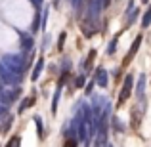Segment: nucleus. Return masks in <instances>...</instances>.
Returning <instances> with one entry per match:
<instances>
[{
  "mask_svg": "<svg viewBox=\"0 0 151 147\" xmlns=\"http://www.w3.org/2000/svg\"><path fill=\"white\" fill-rule=\"evenodd\" d=\"M140 40H142V37H138V38H136V42H134V46H132V50H130V52H128V55H126L124 63H130V57H132V55H134V52L138 50V46H140Z\"/></svg>",
  "mask_w": 151,
  "mask_h": 147,
  "instance_id": "1",
  "label": "nucleus"
}]
</instances>
